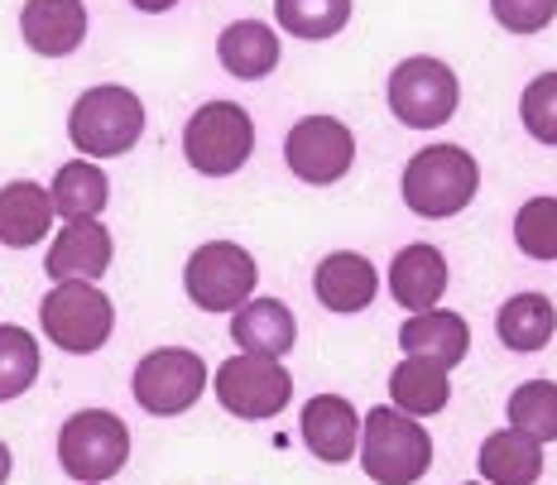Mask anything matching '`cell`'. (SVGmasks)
I'll return each mask as SVG.
<instances>
[{
    "instance_id": "1",
    "label": "cell",
    "mask_w": 557,
    "mask_h": 485,
    "mask_svg": "<svg viewBox=\"0 0 557 485\" xmlns=\"http://www.w3.org/2000/svg\"><path fill=\"white\" fill-rule=\"evenodd\" d=\"M475 188H481V169H475L471 149L461 145H428L404 169V202H409V212L433 216V222L471 207Z\"/></svg>"
},
{
    "instance_id": "2",
    "label": "cell",
    "mask_w": 557,
    "mask_h": 485,
    "mask_svg": "<svg viewBox=\"0 0 557 485\" xmlns=\"http://www.w3.org/2000/svg\"><path fill=\"white\" fill-rule=\"evenodd\" d=\"M361 467L375 485H413L433 467V437L399 409H370L361 428Z\"/></svg>"
},
{
    "instance_id": "3",
    "label": "cell",
    "mask_w": 557,
    "mask_h": 485,
    "mask_svg": "<svg viewBox=\"0 0 557 485\" xmlns=\"http://www.w3.org/2000/svg\"><path fill=\"white\" fill-rule=\"evenodd\" d=\"M145 130V107L131 87H91L67 115V135L87 159H115L135 149Z\"/></svg>"
},
{
    "instance_id": "4",
    "label": "cell",
    "mask_w": 557,
    "mask_h": 485,
    "mask_svg": "<svg viewBox=\"0 0 557 485\" xmlns=\"http://www.w3.org/2000/svg\"><path fill=\"white\" fill-rule=\"evenodd\" d=\"M250 149H255V121L236 101H207L202 111H193L188 130H183V154L207 178L236 173L250 159Z\"/></svg>"
},
{
    "instance_id": "5",
    "label": "cell",
    "mask_w": 557,
    "mask_h": 485,
    "mask_svg": "<svg viewBox=\"0 0 557 485\" xmlns=\"http://www.w3.org/2000/svg\"><path fill=\"white\" fill-rule=\"evenodd\" d=\"M457 73L443 58H404L389 73V111L399 115V125L409 130H437L457 115Z\"/></svg>"
},
{
    "instance_id": "6",
    "label": "cell",
    "mask_w": 557,
    "mask_h": 485,
    "mask_svg": "<svg viewBox=\"0 0 557 485\" xmlns=\"http://www.w3.org/2000/svg\"><path fill=\"white\" fill-rule=\"evenodd\" d=\"M58 457H63V471L73 481L83 485L111 481L131 457V428L107 409H83L58 433Z\"/></svg>"
},
{
    "instance_id": "7",
    "label": "cell",
    "mask_w": 557,
    "mask_h": 485,
    "mask_svg": "<svg viewBox=\"0 0 557 485\" xmlns=\"http://www.w3.org/2000/svg\"><path fill=\"white\" fill-rule=\"evenodd\" d=\"M39 322L49 332V341H58L73 356L101 351L115 327V308L97 284H53L49 298L39 303Z\"/></svg>"
},
{
    "instance_id": "8",
    "label": "cell",
    "mask_w": 557,
    "mask_h": 485,
    "mask_svg": "<svg viewBox=\"0 0 557 485\" xmlns=\"http://www.w3.org/2000/svg\"><path fill=\"white\" fill-rule=\"evenodd\" d=\"M255 260L231 240H207V246L193 250L188 270H183V284H188V298L202 313H236L240 303H250L255 294Z\"/></svg>"
},
{
    "instance_id": "9",
    "label": "cell",
    "mask_w": 557,
    "mask_h": 485,
    "mask_svg": "<svg viewBox=\"0 0 557 485\" xmlns=\"http://www.w3.org/2000/svg\"><path fill=\"white\" fill-rule=\"evenodd\" d=\"M207 389V365L197 351H183V346H164V351H149L145 361L135 365V399L145 413H183L202 399Z\"/></svg>"
},
{
    "instance_id": "10",
    "label": "cell",
    "mask_w": 557,
    "mask_h": 485,
    "mask_svg": "<svg viewBox=\"0 0 557 485\" xmlns=\"http://www.w3.org/2000/svg\"><path fill=\"white\" fill-rule=\"evenodd\" d=\"M212 385L222 409L236 419H274L294 399V375L278 361H264V356H231Z\"/></svg>"
},
{
    "instance_id": "11",
    "label": "cell",
    "mask_w": 557,
    "mask_h": 485,
    "mask_svg": "<svg viewBox=\"0 0 557 485\" xmlns=\"http://www.w3.org/2000/svg\"><path fill=\"white\" fill-rule=\"evenodd\" d=\"M284 159L304 183L327 188V183L346 178V169L356 164V140L342 121H332V115H304V121L288 130Z\"/></svg>"
},
{
    "instance_id": "12",
    "label": "cell",
    "mask_w": 557,
    "mask_h": 485,
    "mask_svg": "<svg viewBox=\"0 0 557 485\" xmlns=\"http://www.w3.org/2000/svg\"><path fill=\"white\" fill-rule=\"evenodd\" d=\"M53 284H97L111 270V231L101 222H67L44 260Z\"/></svg>"
},
{
    "instance_id": "13",
    "label": "cell",
    "mask_w": 557,
    "mask_h": 485,
    "mask_svg": "<svg viewBox=\"0 0 557 485\" xmlns=\"http://www.w3.org/2000/svg\"><path fill=\"white\" fill-rule=\"evenodd\" d=\"M20 34H25V43L34 53L63 58L87 39V5L83 0H25Z\"/></svg>"
},
{
    "instance_id": "14",
    "label": "cell",
    "mask_w": 557,
    "mask_h": 485,
    "mask_svg": "<svg viewBox=\"0 0 557 485\" xmlns=\"http://www.w3.org/2000/svg\"><path fill=\"white\" fill-rule=\"evenodd\" d=\"M399 346L409 356H418V361H433V365H443V371H451V365L467 361L471 327H467V318L447 313V308H428V313H413L404 322Z\"/></svg>"
},
{
    "instance_id": "15",
    "label": "cell",
    "mask_w": 557,
    "mask_h": 485,
    "mask_svg": "<svg viewBox=\"0 0 557 485\" xmlns=\"http://www.w3.org/2000/svg\"><path fill=\"white\" fill-rule=\"evenodd\" d=\"M231 341L240 346V356L278 361L298 341V322L278 298H255V303H240L236 318H231Z\"/></svg>"
},
{
    "instance_id": "16",
    "label": "cell",
    "mask_w": 557,
    "mask_h": 485,
    "mask_svg": "<svg viewBox=\"0 0 557 485\" xmlns=\"http://www.w3.org/2000/svg\"><path fill=\"white\" fill-rule=\"evenodd\" d=\"M312 288H318V303L332 308V313H361V308L375 303L380 274H375V264L366 256H356V250H336V256L318 264Z\"/></svg>"
},
{
    "instance_id": "17",
    "label": "cell",
    "mask_w": 557,
    "mask_h": 485,
    "mask_svg": "<svg viewBox=\"0 0 557 485\" xmlns=\"http://www.w3.org/2000/svg\"><path fill=\"white\" fill-rule=\"evenodd\" d=\"M389 288L394 303L409 313H428L437 308V298L447 294V260L437 246H404L389 264Z\"/></svg>"
},
{
    "instance_id": "18",
    "label": "cell",
    "mask_w": 557,
    "mask_h": 485,
    "mask_svg": "<svg viewBox=\"0 0 557 485\" xmlns=\"http://www.w3.org/2000/svg\"><path fill=\"white\" fill-rule=\"evenodd\" d=\"M304 443L312 457L322 461H351L356 443H361V413L342 395H318L304 409Z\"/></svg>"
},
{
    "instance_id": "19",
    "label": "cell",
    "mask_w": 557,
    "mask_h": 485,
    "mask_svg": "<svg viewBox=\"0 0 557 485\" xmlns=\"http://www.w3.org/2000/svg\"><path fill=\"white\" fill-rule=\"evenodd\" d=\"M49 226H53L49 188H39V183H29V178L0 188V246L29 250L49 236Z\"/></svg>"
},
{
    "instance_id": "20",
    "label": "cell",
    "mask_w": 557,
    "mask_h": 485,
    "mask_svg": "<svg viewBox=\"0 0 557 485\" xmlns=\"http://www.w3.org/2000/svg\"><path fill=\"white\" fill-rule=\"evenodd\" d=\"M216 58H222V67L231 77H255L274 73L278 63V34L270 25H260V20H236V25L222 29V39H216Z\"/></svg>"
},
{
    "instance_id": "21",
    "label": "cell",
    "mask_w": 557,
    "mask_h": 485,
    "mask_svg": "<svg viewBox=\"0 0 557 485\" xmlns=\"http://www.w3.org/2000/svg\"><path fill=\"white\" fill-rule=\"evenodd\" d=\"M111 198V183L107 173H101L91 159H73V164L58 169L53 188H49V202L58 216H67V222H97V212L107 207Z\"/></svg>"
},
{
    "instance_id": "22",
    "label": "cell",
    "mask_w": 557,
    "mask_h": 485,
    "mask_svg": "<svg viewBox=\"0 0 557 485\" xmlns=\"http://www.w3.org/2000/svg\"><path fill=\"white\" fill-rule=\"evenodd\" d=\"M481 471L491 485H533L543 476V447L515 428H500L481 443Z\"/></svg>"
},
{
    "instance_id": "23",
    "label": "cell",
    "mask_w": 557,
    "mask_h": 485,
    "mask_svg": "<svg viewBox=\"0 0 557 485\" xmlns=\"http://www.w3.org/2000/svg\"><path fill=\"white\" fill-rule=\"evenodd\" d=\"M557 313H553V298L543 294H515L495 318V332L509 351H539V346L553 341Z\"/></svg>"
},
{
    "instance_id": "24",
    "label": "cell",
    "mask_w": 557,
    "mask_h": 485,
    "mask_svg": "<svg viewBox=\"0 0 557 485\" xmlns=\"http://www.w3.org/2000/svg\"><path fill=\"white\" fill-rule=\"evenodd\" d=\"M389 395H394V403H399V413H409V419H428V413H437V409L447 403L451 385H447V371H443V365L409 356L404 365H394Z\"/></svg>"
},
{
    "instance_id": "25",
    "label": "cell",
    "mask_w": 557,
    "mask_h": 485,
    "mask_svg": "<svg viewBox=\"0 0 557 485\" xmlns=\"http://www.w3.org/2000/svg\"><path fill=\"white\" fill-rule=\"evenodd\" d=\"M509 428L524 433L529 443H557V385L553 380H529L509 395Z\"/></svg>"
},
{
    "instance_id": "26",
    "label": "cell",
    "mask_w": 557,
    "mask_h": 485,
    "mask_svg": "<svg viewBox=\"0 0 557 485\" xmlns=\"http://www.w3.org/2000/svg\"><path fill=\"white\" fill-rule=\"evenodd\" d=\"M274 15L298 39H332L351 20V0H274Z\"/></svg>"
},
{
    "instance_id": "27",
    "label": "cell",
    "mask_w": 557,
    "mask_h": 485,
    "mask_svg": "<svg viewBox=\"0 0 557 485\" xmlns=\"http://www.w3.org/2000/svg\"><path fill=\"white\" fill-rule=\"evenodd\" d=\"M39 380V341L25 327H0V403L20 399Z\"/></svg>"
},
{
    "instance_id": "28",
    "label": "cell",
    "mask_w": 557,
    "mask_h": 485,
    "mask_svg": "<svg viewBox=\"0 0 557 485\" xmlns=\"http://www.w3.org/2000/svg\"><path fill=\"white\" fill-rule=\"evenodd\" d=\"M515 240L529 260H557V198H533L519 207Z\"/></svg>"
},
{
    "instance_id": "29",
    "label": "cell",
    "mask_w": 557,
    "mask_h": 485,
    "mask_svg": "<svg viewBox=\"0 0 557 485\" xmlns=\"http://www.w3.org/2000/svg\"><path fill=\"white\" fill-rule=\"evenodd\" d=\"M519 121H524V130L533 140L557 145V73H543L524 87V97H519Z\"/></svg>"
},
{
    "instance_id": "30",
    "label": "cell",
    "mask_w": 557,
    "mask_h": 485,
    "mask_svg": "<svg viewBox=\"0 0 557 485\" xmlns=\"http://www.w3.org/2000/svg\"><path fill=\"white\" fill-rule=\"evenodd\" d=\"M491 10L509 34H539L553 25L557 0H491Z\"/></svg>"
},
{
    "instance_id": "31",
    "label": "cell",
    "mask_w": 557,
    "mask_h": 485,
    "mask_svg": "<svg viewBox=\"0 0 557 485\" xmlns=\"http://www.w3.org/2000/svg\"><path fill=\"white\" fill-rule=\"evenodd\" d=\"M135 10H145V15H164V10H173L178 0H131Z\"/></svg>"
},
{
    "instance_id": "32",
    "label": "cell",
    "mask_w": 557,
    "mask_h": 485,
    "mask_svg": "<svg viewBox=\"0 0 557 485\" xmlns=\"http://www.w3.org/2000/svg\"><path fill=\"white\" fill-rule=\"evenodd\" d=\"M5 476H10V447L0 443V485H5Z\"/></svg>"
},
{
    "instance_id": "33",
    "label": "cell",
    "mask_w": 557,
    "mask_h": 485,
    "mask_svg": "<svg viewBox=\"0 0 557 485\" xmlns=\"http://www.w3.org/2000/svg\"><path fill=\"white\" fill-rule=\"evenodd\" d=\"M467 485H475V481H467Z\"/></svg>"
}]
</instances>
